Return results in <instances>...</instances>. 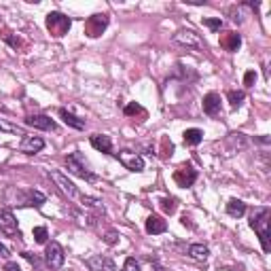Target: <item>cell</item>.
Returning <instances> with one entry per match:
<instances>
[{
    "label": "cell",
    "instance_id": "6da1fadb",
    "mask_svg": "<svg viewBox=\"0 0 271 271\" xmlns=\"http://www.w3.org/2000/svg\"><path fill=\"white\" fill-rule=\"evenodd\" d=\"M269 225H271V210L269 208H257L254 214L250 216V227L257 231L261 246H263V252H269L271 250V244H269Z\"/></svg>",
    "mask_w": 271,
    "mask_h": 271
},
{
    "label": "cell",
    "instance_id": "5b68a950",
    "mask_svg": "<svg viewBox=\"0 0 271 271\" xmlns=\"http://www.w3.org/2000/svg\"><path fill=\"white\" fill-rule=\"evenodd\" d=\"M197 169H195L191 163H184V165H180L174 172V182L178 184V186H182V189H189V186H193L195 184V180H197Z\"/></svg>",
    "mask_w": 271,
    "mask_h": 271
},
{
    "label": "cell",
    "instance_id": "52a82bcc",
    "mask_svg": "<svg viewBox=\"0 0 271 271\" xmlns=\"http://www.w3.org/2000/svg\"><path fill=\"white\" fill-rule=\"evenodd\" d=\"M64 259H66V254H64V248L59 246V242H49L47 244V250H45L47 265L51 269H59V267L64 265Z\"/></svg>",
    "mask_w": 271,
    "mask_h": 271
},
{
    "label": "cell",
    "instance_id": "9a60e30c",
    "mask_svg": "<svg viewBox=\"0 0 271 271\" xmlns=\"http://www.w3.org/2000/svg\"><path fill=\"white\" fill-rule=\"evenodd\" d=\"M218 42H220V47H223L225 51L235 53V51L242 47V36L237 32H223V36H220Z\"/></svg>",
    "mask_w": 271,
    "mask_h": 271
},
{
    "label": "cell",
    "instance_id": "f35d334b",
    "mask_svg": "<svg viewBox=\"0 0 271 271\" xmlns=\"http://www.w3.org/2000/svg\"><path fill=\"white\" fill-rule=\"evenodd\" d=\"M0 130H2V125H0Z\"/></svg>",
    "mask_w": 271,
    "mask_h": 271
},
{
    "label": "cell",
    "instance_id": "836d02e7",
    "mask_svg": "<svg viewBox=\"0 0 271 271\" xmlns=\"http://www.w3.org/2000/svg\"><path fill=\"white\" fill-rule=\"evenodd\" d=\"M4 271H21V267L17 265V263H11V261H8L6 265H4Z\"/></svg>",
    "mask_w": 271,
    "mask_h": 271
},
{
    "label": "cell",
    "instance_id": "9c48e42d",
    "mask_svg": "<svg viewBox=\"0 0 271 271\" xmlns=\"http://www.w3.org/2000/svg\"><path fill=\"white\" fill-rule=\"evenodd\" d=\"M85 265H87L91 271H119L115 261L108 257H102V254H93V257L85 259Z\"/></svg>",
    "mask_w": 271,
    "mask_h": 271
},
{
    "label": "cell",
    "instance_id": "2e32d148",
    "mask_svg": "<svg viewBox=\"0 0 271 271\" xmlns=\"http://www.w3.org/2000/svg\"><path fill=\"white\" fill-rule=\"evenodd\" d=\"M203 113L208 117H216L220 113V96L214 91H210L203 96Z\"/></svg>",
    "mask_w": 271,
    "mask_h": 271
},
{
    "label": "cell",
    "instance_id": "44dd1931",
    "mask_svg": "<svg viewBox=\"0 0 271 271\" xmlns=\"http://www.w3.org/2000/svg\"><path fill=\"white\" fill-rule=\"evenodd\" d=\"M227 214L233 218H242L246 214V203L242 199H229L227 203Z\"/></svg>",
    "mask_w": 271,
    "mask_h": 271
},
{
    "label": "cell",
    "instance_id": "d4e9b609",
    "mask_svg": "<svg viewBox=\"0 0 271 271\" xmlns=\"http://www.w3.org/2000/svg\"><path fill=\"white\" fill-rule=\"evenodd\" d=\"M45 195H42V193H38V191H30L28 193V201H25V203H28V206H36V208H40L42 206V203H45Z\"/></svg>",
    "mask_w": 271,
    "mask_h": 271
},
{
    "label": "cell",
    "instance_id": "ac0fdd59",
    "mask_svg": "<svg viewBox=\"0 0 271 271\" xmlns=\"http://www.w3.org/2000/svg\"><path fill=\"white\" fill-rule=\"evenodd\" d=\"M59 117L64 119V123H66V125L74 127V130H85V125H87V123H85V119L72 115L68 108H59Z\"/></svg>",
    "mask_w": 271,
    "mask_h": 271
},
{
    "label": "cell",
    "instance_id": "ffe728a7",
    "mask_svg": "<svg viewBox=\"0 0 271 271\" xmlns=\"http://www.w3.org/2000/svg\"><path fill=\"white\" fill-rule=\"evenodd\" d=\"M182 138H184L186 146H197V144H201V140H203V132L197 130V127H191V130H186L182 134Z\"/></svg>",
    "mask_w": 271,
    "mask_h": 271
},
{
    "label": "cell",
    "instance_id": "277c9868",
    "mask_svg": "<svg viewBox=\"0 0 271 271\" xmlns=\"http://www.w3.org/2000/svg\"><path fill=\"white\" fill-rule=\"evenodd\" d=\"M108 28V15L106 13H96L87 17V21H85V36L89 38H98L102 36V32Z\"/></svg>",
    "mask_w": 271,
    "mask_h": 271
},
{
    "label": "cell",
    "instance_id": "484cf974",
    "mask_svg": "<svg viewBox=\"0 0 271 271\" xmlns=\"http://www.w3.org/2000/svg\"><path fill=\"white\" fill-rule=\"evenodd\" d=\"M174 155V144L167 138H161V159H169Z\"/></svg>",
    "mask_w": 271,
    "mask_h": 271
},
{
    "label": "cell",
    "instance_id": "30bf717a",
    "mask_svg": "<svg viewBox=\"0 0 271 271\" xmlns=\"http://www.w3.org/2000/svg\"><path fill=\"white\" fill-rule=\"evenodd\" d=\"M0 233L11 235V237H19V227H17V220L13 216L11 210H2L0 212Z\"/></svg>",
    "mask_w": 271,
    "mask_h": 271
},
{
    "label": "cell",
    "instance_id": "ba28073f",
    "mask_svg": "<svg viewBox=\"0 0 271 271\" xmlns=\"http://www.w3.org/2000/svg\"><path fill=\"white\" fill-rule=\"evenodd\" d=\"M117 159L121 161L123 167L130 169V172H142L144 169V159L140 155H136V152L121 150V152H117Z\"/></svg>",
    "mask_w": 271,
    "mask_h": 271
},
{
    "label": "cell",
    "instance_id": "7c38bea8",
    "mask_svg": "<svg viewBox=\"0 0 271 271\" xmlns=\"http://www.w3.org/2000/svg\"><path fill=\"white\" fill-rule=\"evenodd\" d=\"M42 148H45V140L38 138V136H25L19 144V150L25 152V155H36Z\"/></svg>",
    "mask_w": 271,
    "mask_h": 271
},
{
    "label": "cell",
    "instance_id": "4316f807",
    "mask_svg": "<svg viewBox=\"0 0 271 271\" xmlns=\"http://www.w3.org/2000/svg\"><path fill=\"white\" fill-rule=\"evenodd\" d=\"M203 25L210 28L212 32H220V28H223V19H220V17H206V19H203Z\"/></svg>",
    "mask_w": 271,
    "mask_h": 271
},
{
    "label": "cell",
    "instance_id": "603a6c76",
    "mask_svg": "<svg viewBox=\"0 0 271 271\" xmlns=\"http://www.w3.org/2000/svg\"><path fill=\"white\" fill-rule=\"evenodd\" d=\"M227 98H229V104H231V108H240L242 106V102L246 100V93L240 89V91H235V89H231L227 93Z\"/></svg>",
    "mask_w": 271,
    "mask_h": 271
},
{
    "label": "cell",
    "instance_id": "d590c367",
    "mask_svg": "<svg viewBox=\"0 0 271 271\" xmlns=\"http://www.w3.org/2000/svg\"><path fill=\"white\" fill-rule=\"evenodd\" d=\"M23 257H25V259H28V261L32 263V265H38V259H36V257H34V254H32V252H23Z\"/></svg>",
    "mask_w": 271,
    "mask_h": 271
},
{
    "label": "cell",
    "instance_id": "8992f818",
    "mask_svg": "<svg viewBox=\"0 0 271 271\" xmlns=\"http://www.w3.org/2000/svg\"><path fill=\"white\" fill-rule=\"evenodd\" d=\"M174 40L178 42V45H184V47L195 49V51H203V49H206V42H203L193 30H178L174 34Z\"/></svg>",
    "mask_w": 271,
    "mask_h": 271
},
{
    "label": "cell",
    "instance_id": "e0dca14e",
    "mask_svg": "<svg viewBox=\"0 0 271 271\" xmlns=\"http://www.w3.org/2000/svg\"><path fill=\"white\" fill-rule=\"evenodd\" d=\"M165 229H167V223L161 216L157 214H150L146 218V233L150 235H159V233H165Z\"/></svg>",
    "mask_w": 271,
    "mask_h": 271
},
{
    "label": "cell",
    "instance_id": "8d00e7d4",
    "mask_svg": "<svg viewBox=\"0 0 271 271\" xmlns=\"http://www.w3.org/2000/svg\"><path fill=\"white\" fill-rule=\"evenodd\" d=\"M254 140H257L259 144H265V146H267V144L271 142V138H269V136H263V138H254Z\"/></svg>",
    "mask_w": 271,
    "mask_h": 271
},
{
    "label": "cell",
    "instance_id": "8fae6325",
    "mask_svg": "<svg viewBox=\"0 0 271 271\" xmlns=\"http://www.w3.org/2000/svg\"><path fill=\"white\" fill-rule=\"evenodd\" d=\"M25 125L34 127V130H45V132H55L57 130L55 121L51 117H47V115H30V117H25Z\"/></svg>",
    "mask_w": 271,
    "mask_h": 271
},
{
    "label": "cell",
    "instance_id": "4dcf8cb0",
    "mask_svg": "<svg viewBox=\"0 0 271 271\" xmlns=\"http://www.w3.org/2000/svg\"><path fill=\"white\" fill-rule=\"evenodd\" d=\"M254 81H257V72H254V70H248L244 74V85H246V87H252Z\"/></svg>",
    "mask_w": 271,
    "mask_h": 271
},
{
    "label": "cell",
    "instance_id": "cb8c5ba5",
    "mask_svg": "<svg viewBox=\"0 0 271 271\" xmlns=\"http://www.w3.org/2000/svg\"><path fill=\"white\" fill-rule=\"evenodd\" d=\"M159 203H161V210H163L165 214H174V212L178 210V201L174 197H163Z\"/></svg>",
    "mask_w": 271,
    "mask_h": 271
},
{
    "label": "cell",
    "instance_id": "4fadbf2b",
    "mask_svg": "<svg viewBox=\"0 0 271 271\" xmlns=\"http://www.w3.org/2000/svg\"><path fill=\"white\" fill-rule=\"evenodd\" d=\"M49 176L53 178V182L59 186V191L66 193L68 197H79V189H76V186H74L70 180H68L64 174H59V172H49Z\"/></svg>",
    "mask_w": 271,
    "mask_h": 271
},
{
    "label": "cell",
    "instance_id": "f546056e",
    "mask_svg": "<svg viewBox=\"0 0 271 271\" xmlns=\"http://www.w3.org/2000/svg\"><path fill=\"white\" fill-rule=\"evenodd\" d=\"M123 271H140V263L136 261L134 257H127L125 265H123Z\"/></svg>",
    "mask_w": 271,
    "mask_h": 271
},
{
    "label": "cell",
    "instance_id": "5bb4252c",
    "mask_svg": "<svg viewBox=\"0 0 271 271\" xmlns=\"http://www.w3.org/2000/svg\"><path fill=\"white\" fill-rule=\"evenodd\" d=\"M89 144L96 150L104 152V155H113V140H110V136H106V134H93L89 138Z\"/></svg>",
    "mask_w": 271,
    "mask_h": 271
},
{
    "label": "cell",
    "instance_id": "83f0119b",
    "mask_svg": "<svg viewBox=\"0 0 271 271\" xmlns=\"http://www.w3.org/2000/svg\"><path fill=\"white\" fill-rule=\"evenodd\" d=\"M32 235H34V240H36L38 244H47V237H49V233H47V229H45V227H34Z\"/></svg>",
    "mask_w": 271,
    "mask_h": 271
},
{
    "label": "cell",
    "instance_id": "1f68e13d",
    "mask_svg": "<svg viewBox=\"0 0 271 271\" xmlns=\"http://www.w3.org/2000/svg\"><path fill=\"white\" fill-rule=\"evenodd\" d=\"M117 237H119V233H117V231H108V233H106V237H104V242H106V244H115V242H117Z\"/></svg>",
    "mask_w": 271,
    "mask_h": 271
},
{
    "label": "cell",
    "instance_id": "e575fe53",
    "mask_svg": "<svg viewBox=\"0 0 271 271\" xmlns=\"http://www.w3.org/2000/svg\"><path fill=\"white\" fill-rule=\"evenodd\" d=\"M11 257V252H8V248L4 244H0V259H8Z\"/></svg>",
    "mask_w": 271,
    "mask_h": 271
},
{
    "label": "cell",
    "instance_id": "7402d4cb",
    "mask_svg": "<svg viewBox=\"0 0 271 271\" xmlns=\"http://www.w3.org/2000/svg\"><path fill=\"white\" fill-rule=\"evenodd\" d=\"M123 115H125V117H136V115H140V117L144 119V117H146V110H144V108L138 104V102H130V104L123 108Z\"/></svg>",
    "mask_w": 271,
    "mask_h": 271
},
{
    "label": "cell",
    "instance_id": "f1b7e54d",
    "mask_svg": "<svg viewBox=\"0 0 271 271\" xmlns=\"http://www.w3.org/2000/svg\"><path fill=\"white\" fill-rule=\"evenodd\" d=\"M81 201L85 203V206H89V208H98V210L104 212V206H102V201H100V199H96V197H87V195H81Z\"/></svg>",
    "mask_w": 271,
    "mask_h": 271
},
{
    "label": "cell",
    "instance_id": "3957f363",
    "mask_svg": "<svg viewBox=\"0 0 271 271\" xmlns=\"http://www.w3.org/2000/svg\"><path fill=\"white\" fill-rule=\"evenodd\" d=\"M70 25H72V19L70 17H66L64 13H49L47 15V30L51 32V36H55V38H62L68 34V30H70Z\"/></svg>",
    "mask_w": 271,
    "mask_h": 271
},
{
    "label": "cell",
    "instance_id": "d6986e66",
    "mask_svg": "<svg viewBox=\"0 0 271 271\" xmlns=\"http://www.w3.org/2000/svg\"><path fill=\"white\" fill-rule=\"evenodd\" d=\"M189 257L195 261H208L210 257V248L206 244H191L189 246Z\"/></svg>",
    "mask_w": 271,
    "mask_h": 271
},
{
    "label": "cell",
    "instance_id": "d6a6232c",
    "mask_svg": "<svg viewBox=\"0 0 271 271\" xmlns=\"http://www.w3.org/2000/svg\"><path fill=\"white\" fill-rule=\"evenodd\" d=\"M6 42H8L11 47H15V49L21 47V40H19V38H13V36H6Z\"/></svg>",
    "mask_w": 271,
    "mask_h": 271
},
{
    "label": "cell",
    "instance_id": "74e56055",
    "mask_svg": "<svg viewBox=\"0 0 271 271\" xmlns=\"http://www.w3.org/2000/svg\"><path fill=\"white\" fill-rule=\"evenodd\" d=\"M150 271H167V269H165V267H161V265H157V263H152Z\"/></svg>",
    "mask_w": 271,
    "mask_h": 271
},
{
    "label": "cell",
    "instance_id": "7a4b0ae2",
    "mask_svg": "<svg viewBox=\"0 0 271 271\" xmlns=\"http://www.w3.org/2000/svg\"><path fill=\"white\" fill-rule=\"evenodd\" d=\"M66 165H68V172L83 178V180H87V182H96L98 180V176L87 167V161H85V157L81 155V152H72V155H68L66 157Z\"/></svg>",
    "mask_w": 271,
    "mask_h": 271
}]
</instances>
